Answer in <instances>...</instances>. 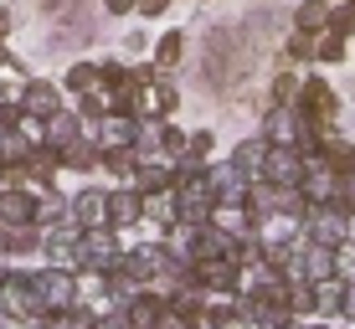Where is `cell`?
<instances>
[{
  "label": "cell",
  "mask_w": 355,
  "mask_h": 329,
  "mask_svg": "<svg viewBox=\"0 0 355 329\" xmlns=\"http://www.w3.org/2000/svg\"><path fill=\"white\" fill-rule=\"evenodd\" d=\"M57 108H62V88H57V82L31 78L26 88H21V114H31V118H52Z\"/></svg>",
  "instance_id": "obj_1"
},
{
  "label": "cell",
  "mask_w": 355,
  "mask_h": 329,
  "mask_svg": "<svg viewBox=\"0 0 355 329\" xmlns=\"http://www.w3.org/2000/svg\"><path fill=\"white\" fill-rule=\"evenodd\" d=\"M67 211H72V222H78L83 231H88V226H103V222H108V196H103V190H83Z\"/></svg>",
  "instance_id": "obj_2"
},
{
  "label": "cell",
  "mask_w": 355,
  "mask_h": 329,
  "mask_svg": "<svg viewBox=\"0 0 355 329\" xmlns=\"http://www.w3.org/2000/svg\"><path fill=\"white\" fill-rule=\"evenodd\" d=\"M268 175H273V180H284V186H293V180H299V160H293L288 150H278L273 160H268Z\"/></svg>",
  "instance_id": "obj_3"
},
{
  "label": "cell",
  "mask_w": 355,
  "mask_h": 329,
  "mask_svg": "<svg viewBox=\"0 0 355 329\" xmlns=\"http://www.w3.org/2000/svg\"><path fill=\"white\" fill-rule=\"evenodd\" d=\"M134 216H139V206H134V196H114V201H108V222H114V226H129Z\"/></svg>",
  "instance_id": "obj_4"
},
{
  "label": "cell",
  "mask_w": 355,
  "mask_h": 329,
  "mask_svg": "<svg viewBox=\"0 0 355 329\" xmlns=\"http://www.w3.org/2000/svg\"><path fill=\"white\" fill-rule=\"evenodd\" d=\"M129 139H134L129 118H108V124H103V144H108V150H114V144H119V150H124Z\"/></svg>",
  "instance_id": "obj_5"
},
{
  "label": "cell",
  "mask_w": 355,
  "mask_h": 329,
  "mask_svg": "<svg viewBox=\"0 0 355 329\" xmlns=\"http://www.w3.org/2000/svg\"><path fill=\"white\" fill-rule=\"evenodd\" d=\"M314 303H320V309H335L340 303V283H324V294H314Z\"/></svg>",
  "instance_id": "obj_6"
},
{
  "label": "cell",
  "mask_w": 355,
  "mask_h": 329,
  "mask_svg": "<svg viewBox=\"0 0 355 329\" xmlns=\"http://www.w3.org/2000/svg\"><path fill=\"white\" fill-rule=\"evenodd\" d=\"M103 6H108V10H129V0H103Z\"/></svg>",
  "instance_id": "obj_7"
},
{
  "label": "cell",
  "mask_w": 355,
  "mask_h": 329,
  "mask_svg": "<svg viewBox=\"0 0 355 329\" xmlns=\"http://www.w3.org/2000/svg\"><path fill=\"white\" fill-rule=\"evenodd\" d=\"M345 309H350V314H355V294H345Z\"/></svg>",
  "instance_id": "obj_8"
}]
</instances>
